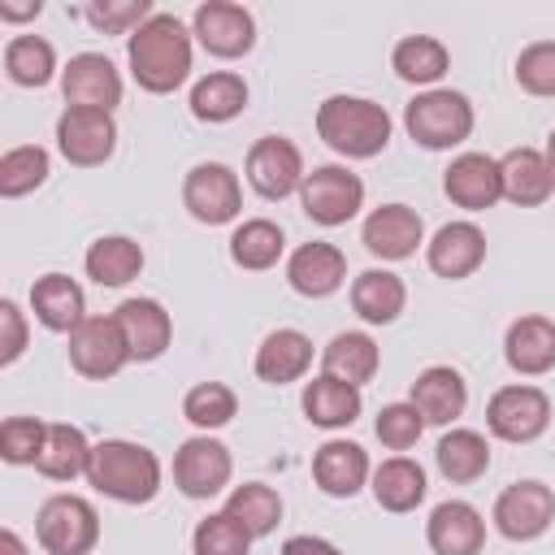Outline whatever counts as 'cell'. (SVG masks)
I'll list each match as a JSON object with an SVG mask.
<instances>
[{
  "label": "cell",
  "mask_w": 555,
  "mask_h": 555,
  "mask_svg": "<svg viewBox=\"0 0 555 555\" xmlns=\"http://www.w3.org/2000/svg\"><path fill=\"white\" fill-rule=\"evenodd\" d=\"M130 74L143 91L169 95L191 74V30L173 13H152L126 43Z\"/></svg>",
  "instance_id": "1"
},
{
  "label": "cell",
  "mask_w": 555,
  "mask_h": 555,
  "mask_svg": "<svg viewBox=\"0 0 555 555\" xmlns=\"http://www.w3.org/2000/svg\"><path fill=\"white\" fill-rule=\"evenodd\" d=\"M87 481L117 503H152L160 490V460L126 438H104L91 447Z\"/></svg>",
  "instance_id": "2"
},
{
  "label": "cell",
  "mask_w": 555,
  "mask_h": 555,
  "mask_svg": "<svg viewBox=\"0 0 555 555\" xmlns=\"http://www.w3.org/2000/svg\"><path fill=\"white\" fill-rule=\"evenodd\" d=\"M317 134L351 160H369L390 143V113L364 95H330L317 108Z\"/></svg>",
  "instance_id": "3"
},
{
  "label": "cell",
  "mask_w": 555,
  "mask_h": 555,
  "mask_svg": "<svg viewBox=\"0 0 555 555\" xmlns=\"http://www.w3.org/2000/svg\"><path fill=\"white\" fill-rule=\"evenodd\" d=\"M403 126L408 134L429 147V152H442V147H455L473 134V104L464 91H447V87H434L425 95H416L403 113Z\"/></svg>",
  "instance_id": "4"
},
{
  "label": "cell",
  "mask_w": 555,
  "mask_h": 555,
  "mask_svg": "<svg viewBox=\"0 0 555 555\" xmlns=\"http://www.w3.org/2000/svg\"><path fill=\"white\" fill-rule=\"evenodd\" d=\"M35 538L48 555H87L100 542V516L78 494H52L35 516Z\"/></svg>",
  "instance_id": "5"
},
{
  "label": "cell",
  "mask_w": 555,
  "mask_h": 555,
  "mask_svg": "<svg viewBox=\"0 0 555 555\" xmlns=\"http://www.w3.org/2000/svg\"><path fill=\"white\" fill-rule=\"evenodd\" d=\"M299 204L317 225H347L364 204V182L347 165H317L304 173Z\"/></svg>",
  "instance_id": "6"
},
{
  "label": "cell",
  "mask_w": 555,
  "mask_h": 555,
  "mask_svg": "<svg viewBox=\"0 0 555 555\" xmlns=\"http://www.w3.org/2000/svg\"><path fill=\"white\" fill-rule=\"evenodd\" d=\"M486 425L503 442H533L551 425V399L538 386H503L486 403Z\"/></svg>",
  "instance_id": "7"
},
{
  "label": "cell",
  "mask_w": 555,
  "mask_h": 555,
  "mask_svg": "<svg viewBox=\"0 0 555 555\" xmlns=\"http://www.w3.org/2000/svg\"><path fill=\"white\" fill-rule=\"evenodd\" d=\"M182 204L195 221L204 225H225L238 217L243 208V186H238V173L221 160H204L186 173L182 182Z\"/></svg>",
  "instance_id": "8"
},
{
  "label": "cell",
  "mask_w": 555,
  "mask_h": 555,
  "mask_svg": "<svg viewBox=\"0 0 555 555\" xmlns=\"http://www.w3.org/2000/svg\"><path fill=\"white\" fill-rule=\"evenodd\" d=\"M230 473H234V460H230V447L199 434V438H186L173 455V486L186 494V499H212L230 486Z\"/></svg>",
  "instance_id": "9"
},
{
  "label": "cell",
  "mask_w": 555,
  "mask_h": 555,
  "mask_svg": "<svg viewBox=\"0 0 555 555\" xmlns=\"http://www.w3.org/2000/svg\"><path fill=\"white\" fill-rule=\"evenodd\" d=\"M555 520V494L542 481H512L494 499V529L512 542H533Z\"/></svg>",
  "instance_id": "10"
},
{
  "label": "cell",
  "mask_w": 555,
  "mask_h": 555,
  "mask_svg": "<svg viewBox=\"0 0 555 555\" xmlns=\"http://www.w3.org/2000/svg\"><path fill=\"white\" fill-rule=\"evenodd\" d=\"M191 35L199 39L204 52H212L221 61H234V56H247L251 52V43H256V17L243 4L208 0V4L195 9Z\"/></svg>",
  "instance_id": "11"
},
{
  "label": "cell",
  "mask_w": 555,
  "mask_h": 555,
  "mask_svg": "<svg viewBox=\"0 0 555 555\" xmlns=\"http://www.w3.org/2000/svg\"><path fill=\"white\" fill-rule=\"evenodd\" d=\"M126 360H130V347H126V334L113 317H87L69 334V364L91 382H104V377L121 373Z\"/></svg>",
  "instance_id": "12"
},
{
  "label": "cell",
  "mask_w": 555,
  "mask_h": 555,
  "mask_svg": "<svg viewBox=\"0 0 555 555\" xmlns=\"http://www.w3.org/2000/svg\"><path fill=\"white\" fill-rule=\"evenodd\" d=\"M56 147L69 165H104L117 147V121L113 113H100V108H65L61 121H56Z\"/></svg>",
  "instance_id": "13"
},
{
  "label": "cell",
  "mask_w": 555,
  "mask_h": 555,
  "mask_svg": "<svg viewBox=\"0 0 555 555\" xmlns=\"http://www.w3.org/2000/svg\"><path fill=\"white\" fill-rule=\"evenodd\" d=\"M247 182L264 199H286L291 191L304 186V156H299V147L291 139H282V134L256 139L251 152H247Z\"/></svg>",
  "instance_id": "14"
},
{
  "label": "cell",
  "mask_w": 555,
  "mask_h": 555,
  "mask_svg": "<svg viewBox=\"0 0 555 555\" xmlns=\"http://www.w3.org/2000/svg\"><path fill=\"white\" fill-rule=\"evenodd\" d=\"M61 91H65L69 108L113 113L121 104V74L104 52H78V56H69V65L61 74Z\"/></svg>",
  "instance_id": "15"
},
{
  "label": "cell",
  "mask_w": 555,
  "mask_h": 555,
  "mask_svg": "<svg viewBox=\"0 0 555 555\" xmlns=\"http://www.w3.org/2000/svg\"><path fill=\"white\" fill-rule=\"evenodd\" d=\"M442 191L451 204L468 208V212H486L494 199H503V173L499 160L486 152H464L447 165L442 173Z\"/></svg>",
  "instance_id": "16"
},
{
  "label": "cell",
  "mask_w": 555,
  "mask_h": 555,
  "mask_svg": "<svg viewBox=\"0 0 555 555\" xmlns=\"http://www.w3.org/2000/svg\"><path fill=\"white\" fill-rule=\"evenodd\" d=\"M425 542L434 555H481L486 546V520L473 503L447 499L425 520Z\"/></svg>",
  "instance_id": "17"
},
{
  "label": "cell",
  "mask_w": 555,
  "mask_h": 555,
  "mask_svg": "<svg viewBox=\"0 0 555 555\" xmlns=\"http://www.w3.org/2000/svg\"><path fill=\"white\" fill-rule=\"evenodd\" d=\"M360 238H364V247H369L373 256H382V260H408V256L421 247L425 225H421V217H416L408 204H382V208H373V212L364 217Z\"/></svg>",
  "instance_id": "18"
},
{
  "label": "cell",
  "mask_w": 555,
  "mask_h": 555,
  "mask_svg": "<svg viewBox=\"0 0 555 555\" xmlns=\"http://www.w3.org/2000/svg\"><path fill=\"white\" fill-rule=\"evenodd\" d=\"M425 260H429V269H434L438 278L460 282V278L477 273V264L486 260V234H481L473 221H447V225L429 238Z\"/></svg>",
  "instance_id": "19"
},
{
  "label": "cell",
  "mask_w": 555,
  "mask_h": 555,
  "mask_svg": "<svg viewBox=\"0 0 555 555\" xmlns=\"http://www.w3.org/2000/svg\"><path fill=\"white\" fill-rule=\"evenodd\" d=\"M343 278H347V256L334 247V243H304V247H295L291 251V260H286V282L299 291V295H308V299H325V295H334L338 286H343Z\"/></svg>",
  "instance_id": "20"
},
{
  "label": "cell",
  "mask_w": 555,
  "mask_h": 555,
  "mask_svg": "<svg viewBox=\"0 0 555 555\" xmlns=\"http://www.w3.org/2000/svg\"><path fill=\"white\" fill-rule=\"evenodd\" d=\"M113 321L126 334L130 360H156V356H165V347L173 338V321L156 299H121Z\"/></svg>",
  "instance_id": "21"
},
{
  "label": "cell",
  "mask_w": 555,
  "mask_h": 555,
  "mask_svg": "<svg viewBox=\"0 0 555 555\" xmlns=\"http://www.w3.org/2000/svg\"><path fill=\"white\" fill-rule=\"evenodd\" d=\"M425 425H451L464 408H468V386L455 369L447 364H429L425 373H416L412 382V399H408Z\"/></svg>",
  "instance_id": "22"
},
{
  "label": "cell",
  "mask_w": 555,
  "mask_h": 555,
  "mask_svg": "<svg viewBox=\"0 0 555 555\" xmlns=\"http://www.w3.org/2000/svg\"><path fill=\"white\" fill-rule=\"evenodd\" d=\"M499 173H503V195L516 208H538L555 191V169L546 165V152L538 147H512L499 160Z\"/></svg>",
  "instance_id": "23"
},
{
  "label": "cell",
  "mask_w": 555,
  "mask_h": 555,
  "mask_svg": "<svg viewBox=\"0 0 555 555\" xmlns=\"http://www.w3.org/2000/svg\"><path fill=\"white\" fill-rule=\"evenodd\" d=\"M503 356L520 377H542L555 369V321L551 317H520L507 325Z\"/></svg>",
  "instance_id": "24"
},
{
  "label": "cell",
  "mask_w": 555,
  "mask_h": 555,
  "mask_svg": "<svg viewBox=\"0 0 555 555\" xmlns=\"http://www.w3.org/2000/svg\"><path fill=\"white\" fill-rule=\"evenodd\" d=\"M30 308L39 317V325L56 330V334H74L87 321V304H82V286L65 273H43L30 286Z\"/></svg>",
  "instance_id": "25"
},
{
  "label": "cell",
  "mask_w": 555,
  "mask_h": 555,
  "mask_svg": "<svg viewBox=\"0 0 555 555\" xmlns=\"http://www.w3.org/2000/svg\"><path fill=\"white\" fill-rule=\"evenodd\" d=\"M312 477L325 494L334 499H351L364 481H369V455L360 442H347V438H334L325 442L317 455H312Z\"/></svg>",
  "instance_id": "26"
},
{
  "label": "cell",
  "mask_w": 555,
  "mask_h": 555,
  "mask_svg": "<svg viewBox=\"0 0 555 555\" xmlns=\"http://www.w3.org/2000/svg\"><path fill=\"white\" fill-rule=\"evenodd\" d=\"M312 364V338L299 330H273L260 347H256V377L269 386H286L299 382Z\"/></svg>",
  "instance_id": "27"
},
{
  "label": "cell",
  "mask_w": 555,
  "mask_h": 555,
  "mask_svg": "<svg viewBox=\"0 0 555 555\" xmlns=\"http://www.w3.org/2000/svg\"><path fill=\"white\" fill-rule=\"evenodd\" d=\"M408 304V286L399 273L390 269H364L351 282V308L369 321V325H390Z\"/></svg>",
  "instance_id": "28"
},
{
  "label": "cell",
  "mask_w": 555,
  "mask_h": 555,
  "mask_svg": "<svg viewBox=\"0 0 555 555\" xmlns=\"http://www.w3.org/2000/svg\"><path fill=\"white\" fill-rule=\"evenodd\" d=\"M377 364H382V351H377V343H373L369 334H360V330L334 334L330 347L321 351V369H325V377H338V382H347V386H364V382H373Z\"/></svg>",
  "instance_id": "29"
},
{
  "label": "cell",
  "mask_w": 555,
  "mask_h": 555,
  "mask_svg": "<svg viewBox=\"0 0 555 555\" xmlns=\"http://www.w3.org/2000/svg\"><path fill=\"white\" fill-rule=\"evenodd\" d=\"M87 464H91V442H87V434H82L78 425H48L43 447H39V455H35V468H39L43 477H52V481H74V477L87 473Z\"/></svg>",
  "instance_id": "30"
},
{
  "label": "cell",
  "mask_w": 555,
  "mask_h": 555,
  "mask_svg": "<svg viewBox=\"0 0 555 555\" xmlns=\"http://www.w3.org/2000/svg\"><path fill=\"white\" fill-rule=\"evenodd\" d=\"M304 416L321 429H343L360 416V386H347L338 377H312L304 386Z\"/></svg>",
  "instance_id": "31"
},
{
  "label": "cell",
  "mask_w": 555,
  "mask_h": 555,
  "mask_svg": "<svg viewBox=\"0 0 555 555\" xmlns=\"http://www.w3.org/2000/svg\"><path fill=\"white\" fill-rule=\"evenodd\" d=\"M373 499L386 512H412L425 499V468L408 455H390L373 468Z\"/></svg>",
  "instance_id": "32"
},
{
  "label": "cell",
  "mask_w": 555,
  "mask_h": 555,
  "mask_svg": "<svg viewBox=\"0 0 555 555\" xmlns=\"http://www.w3.org/2000/svg\"><path fill=\"white\" fill-rule=\"evenodd\" d=\"M87 278L100 286H126L130 278H139L143 269V247L126 234H104L87 247Z\"/></svg>",
  "instance_id": "33"
},
{
  "label": "cell",
  "mask_w": 555,
  "mask_h": 555,
  "mask_svg": "<svg viewBox=\"0 0 555 555\" xmlns=\"http://www.w3.org/2000/svg\"><path fill=\"white\" fill-rule=\"evenodd\" d=\"M434 460H438V473L447 481L468 486V481H477L490 468V442L477 429H451V434H442Z\"/></svg>",
  "instance_id": "34"
},
{
  "label": "cell",
  "mask_w": 555,
  "mask_h": 555,
  "mask_svg": "<svg viewBox=\"0 0 555 555\" xmlns=\"http://www.w3.org/2000/svg\"><path fill=\"white\" fill-rule=\"evenodd\" d=\"M243 108H247V82L238 74H230V69H217V74H208V78H199L191 87V113L199 121L217 126V121L238 117Z\"/></svg>",
  "instance_id": "35"
},
{
  "label": "cell",
  "mask_w": 555,
  "mask_h": 555,
  "mask_svg": "<svg viewBox=\"0 0 555 555\" xmlns=\"http://www.w3.org/2000/svg\"><path fill=\"white\" fill-rule=\"evenodd\" d=\"M282 251H286V234H282V225H273L269 217H251V221H243V225L230 234V256H234L238 269H251V273L273 269Z\"/></svg>",
  "instance_id": "36"
},
{
  "label": "cell",
  "mask_w": 555,
  "mask_h": 555,
  "mask_svg": "<svg viewBox=\"0 0 555 555\" xmlns=\"http://www.w3.org/2000/svg\"><path fill=\"white\" fill-rule=\"evenodd\" d=\"M390 65H395V74H399L403 82L429 87V82H438V78L447 74L451 52H447V48H442V39H434V35H408V39H399V43H395Z\"/></svg>",
  "instance_id": "37"
},
{
  "label": "cell",
  "mask_w": 555,
  "mask_h": 555,
  "mask_svg": "<svg viewBox=\"0 0 555 555\" xmlns=\"http://www.w3.org/2000/svg\"><path fill=\"white\" fill-rule=\"evenodd\" d=\"M225 516H234L251 538H264V533H273L278 520H282V499H278V490L264 486V481H243V486L230 490Z\"/></svg>",
  "instance_id": "38"
},
{
  "label": "cell",
  "mask_w": 555,
  "mask_h": 555,
  "mask_svg": "<svg viewBox=\"0 0 555 555\" xmlns=\"http://www.w3.org/2000/svg\"><path fill=\"white\" fill-rule=\"evenodd\" d=\"M4 69L17 87H43L56 74V52L43 35H17L4 43Z\"/></svg>",
  "instance_id": "39"
},
{
  "label": "cell",
  "mask_w": 555,
  "mask_h": 555,
  "mask_svg": "<svg viewBox=\"0 0 555 555\" xmlns=\"http://www.w3.org/2000/svg\"><path fill=\"white\" fill-rule=\"evenodd\" d=\"M48 169H52V165H48V152H43L39 143L9 147V152L0 156V195H4V199H17V195L43 186V182H48Z\"/></svg>",
  "instance_id": "40"
},
{
  "label": "cell",
  "mask_w": 555,
  "mask_h": 555,
  "mask_svg": "<svg viewBox=\"0 0 555 555\" xmlns=\"http://www.w3.org/2000/svg\"><path fill=\"white\" fill-rule=\"evenodd\" d=\"M234 412H238V399H234V390L221 386V382H199V386H191L186 399H182V416H186L191 425H199V429H221V425L234 421Z\"/></svg>",
  "instance_id": "41"
},
{
  "label": "cell",
  "mask_w": 555,
  "mask_h": 555,
  "mask_svg": "<svg viewBox=\"0 0 555 555\" xmlns=\"http://www.w3.org/2000/svg\"><path fill=\"white\" fill-rule=\"evenodd\" d=\"M247 546H251V533L225 512L204 516L195 525V533H191V551L195 555H247Z\"/></svg>",
  "instance_id": "42"
},
{
  "label": "cell",
  "mask_w": 555,
  "mask_h": 555,
  "mask_svg": "<svg viewBox=\"0 0 555 555\" xmlns=\"http://www.w3.org/2000/svg\"><path fill=\"white\" fill-rule=\"evenodd\" d=\"M82 13L104 35H134L152 17V4L147 0H91Z\"/></svg>",
  "instance_id": "43"
},
{
  "label": "cell",
  "mask_w": 555,
  "mask_h": 555,
  "mask_svg": "<svg viewBox=\"0 0 555 555\" xmlns=\"http://www.w3.org/2000/svg\"><path fill=\"white\" fill-rule=\"evenodd\" d=\"M373 429H377L382 447H390V451H408V447H416V442H421L425 421H421V412H416L412 403H386V408L377 412Z\"/></svg>",
  "instance_id": "44"
},
{
  "label": "cell",
  "mask_w": 555,
  "mask_h": 555,
  "mask_svg": "<svg viewBox=\"0 0 555 555\" xmlns=\"http://www.w3.org/2000/svg\"><path fill=\"white\" fill-rule=\"evenodd\" d=\"M516 82H520L529 95H555V43H551V39L529 43V48L516 56Z\"/></svg>",
  "instance_id": "45"
},
{
  "label": "cell",
  "mask_w": 555,
  "mask_h": 555,
  "mask_svg": "<svg viewBox=\"0 0 555 555\" xmlns=\"http://www.w3.org/2000/svg\"><path fill=\"white\" fill-rule=\"evenodd\" d=\"M43 434H48V425H39L35 416H9L0 425V455L9 464H35V455L43 447Z\"/></svg>",
  "instance_id": "46"
},
{
  "label": "cell",
  "mask_w": 555,
  "mask_h": 555,
  "mask_svg": "<svg viewBox=\"0 0 555 555\" xmlns=\"http://www.w3.org/2000/svg\"><path fill=\"white\" fill-rule=\"evenodd\" d=\"M26 351V317L13 299H0V364H13Z\"/></svg>",
  "instance_id": "47"
},
{
  "label": "cell",
  "mask_w": 555,
  "mask_h": 555,
  "mask_svg": "<svg viewBox=\"0 0 555 555\" xmlns=\"http://www.w3.org/2000/svg\"><path fill=\"white\" fill-rule=\"evenodd\" d=\"M282 555H343L334 542H325V538H312V533H295V538H286L282 542Z\"/></svg>",
  "instance_id": "48"
},
{
  "label": "cell",
  "mask_w": 555,
  "mask_h": 555,
  "mask_svg": "<svg viewBox=\"0 0 555 555\" xmlns=\"http://www.w3.org/2000/svg\"><path fill=\"white\" fill-rule=\"evenodd\" d=\"M39 9H43L39 0H30V4H22V9H17V4H0V17H4V22H26V17H39Z\"/></svg>",
  "instance_id": "49"
},
{
  "label": "cell",
  "mask_w": 555,
  "mask_h": 555,
  "mask_svg": "<svg viewBox=\"0 0 555 555\" xmlns=\"http://www.w3.org/2000/svg\"><path fill=\"white\" fill-rule=\"evenodd\" d=\"M0 555H26V546H22V538H17L13 529L0 533Z\"/></svg>",
  "instance_id": "50"
},
{
  "label": "cell",
  "mask_w": 555,
  "mask_h": 555,
  "mask_svg": "<svg viewBox=\"0 0 555 555\" xmlns=\"http://www.w3.org/2000/svg\"><path fill=\"white\" fill-rule=\"evenodd\" d=\"M546 165L555 169V130H551V139H546Z\"/></svg>",
  "instance_id": "51"
}]
</instances>
